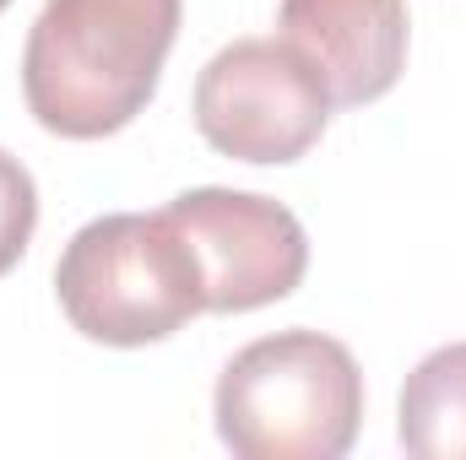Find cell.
<instances>
[{
  "label": "cell",
  "instance_id": "obj_1",
  "mask_svg": "<svg viewBox=\"0 0 466 460\" xmlns=\"http://www.w3.org/2000/svg\"><path fill=\"white\" fill-rule=\"evenodd\" d=\"M185 0H44L22 44L27 115L60 141H104L163 82Z\"/></svg>",
  "mask_w": 466,
  "mask_h": 460
},
{
  "label": "cell",
  "instance_id": "obj_2",
  "mask_svg": "<svg viewBox=\"0 0 466 460\" xmlns=\"http://www.w3.org/2000/svg\"><path fill=\"white\" fill-rule=\"evenodd\" d=\"M212 417L238 460H342L363 428V368L326 331H277L228 357Z\"/></svg>",
  "mask_w": 466,
  "mask_h": 460
},
{
  "label": "cell",
  "instance_id": "obj_3",
  "mask_svg": "<svg viewBox=\"0 0 466 460\" xmlns=\"http://www.w3.org/2000/svg\"><path fill=\"white\" fill-rule=\"evenodd\" d=\"M55 298L87 342L147 346L207 315V276L168 212H109L60 249Z\"/></svg>",
  "mask_w": 466,
  "mask_h": 460
},
{
  "label": "cell",
  "instance_id": "obj_4",
  "mask_svg": "<svg viewBox=\"0 0 466 460\" xmlns=\"http://www.w3.org/2000/svg\"><path fill=\"white\" fill-rule=\"evenodd\" d=\"M331 109L320 71L282 38H233L196 76V130L212 152L255 168L299 163Z\"/></svg>",
  "mask_w": 466,
  "mask_h": 460
},
{
  "label": "cell",
  "instance_id": "obj_5",
  "mask_svg": "<svg viewBox=\"0 0 466 460\" xmlns=\"http://www.w3.org/2000/svg\"><path fill=\"white\" fill-rule=\"evenodd\" d=\"M190 238L201 276H207V315H249L288 293H299L309 271V233L304 223L249 190L201 185L163 206Z\"/></svg>",
  "mask_w": 466,
  "mask_h": 460
},
{
  "label": "cell",
  "instance_id": "obj_6",
  "mask_svg": "<svg viewBox=\"0 0 466 460\" xmlns=\"http://www.w3.org/2000/svg\"><path fill=\"white\" fill-rule=\"evenodd\" d=\"M277 27V38L320 71L331 104L342 109L380 104L407 71V0H282Z\"/></svg>",
  "mask_w": 466,
  "mask_h": 460
},
{
  "label": "cell",
  "instance_id": "obj_7",
  "mask_svg": "<svg viewBox=\"0 0 466 460\" xmlns=\"http://www.w3.org/2000/svg\"><path fill=\"white\" fill-rule=\"evenodd\" d=\"M396 439L418 460H466V342L434 346L401 385Z\"/></svg>",
  "mask_w": 466,
  "mask_h": 460
},
{
  "label": "cell",
  "instance_id": "obj_8",
  "mask_svg": "<svg viewBox=\"0 0 466 460\" xmlns=\"http://www.w3.org/2000/svg\"><path fill=\"white\" fill-rule=\"evenodd\" d=\"M33 228H38V185L33 174L0 146V276L27 255L33 244Z\"/></svg>",
  "mask_w": 466,
  "mask_h": 460
},
{
  "label": "cell",
  "instance_id": "obj_9",
  "mask_svg": "<svg viewBox=\"0 0 466 460\" xmlns=\"http://www.w3.org/2000/svg\"><path fill=\"white\" fill-rule=\"evenodd\" d=\"M5 5H11V0H0V11H5Z\"/></svg>",
  "mask_w": 466,
  "mask_h": 460
}]
</instances>
